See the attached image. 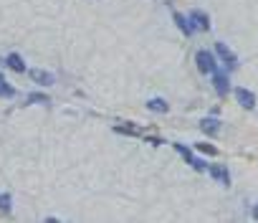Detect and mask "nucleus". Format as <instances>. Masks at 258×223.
Returning a JSON list of instances; mask_svg holds the SVG:
<instances>
[{
  "instance_id": "f3484780",
  "label": "nucleus",
  "mask_w": 258,
  "mask_h": 223,
  "mask_svg": "<svg viewBox=\"0 0 258 223\" xmlns=\"http://www.w3.org/2000/svg\"><path fill=\"white\" fill-rule=\"evenodd\" d=\"M253 218H258V205H255V208H253Z\"/></svg>"
},
{
  "instance_id": "ddd939ff",
  "label": "nucleus",
  "mask_w": 258,
  "mask_h": 223,
  "mask_svg": "<svg viewBox=\"0 0 258 223\" xmlns=\"http://www.w3.org/2000/svg\"><path fill=\"white\" fill-rule=\"evenodd\" d=\"M0 96H6V99H11V96H16V89L3 79V76H0Z\"/></svg>"
},
{
  "instance_id": "2eb2a0df",
  "label": "nucleus",
  "mask_w": 258,
  "mask_h": 223,
  "mask_svg": "<svg viewBox=\"0 0 258 223\" xmlns=\"http://www.w3.org/2000/svg\"><path fill=\"white\" fill-rule=\"evenodd\" d=\"M195 150H198V152H205V155H218V147H213V145H208V142H198Z\"/></svg>"
},
{
  "instance_id": "7ed1b4c3",
  "label": "nucleus",
  "mask_w": 258,
  "mask_h": 223,
  "mask_svg": "<svg viewBox=\"0 0 258 223\" xmlns=\"http://www.w3.org/2000/svg\"><path fill=\"white\" fill-rule=\"evenodd\" d=\"M213 86H215L218 96H228V91H230V79H228V74H223V71L215 69V74H213Z\"/></svg>"
},
{
  "instance_id": "39448f33",
  "label": "nucleus",
  "mask_w": 258,
  "mask_h": 223,
  "mask_svg": "<svg viewBox=\"0 0 258 223\" xmlns=\"http://www.w3.org/2000/svg\"><path fill=\"white\" fill-rule=\"evenodd\" d=\"M215 53H218V56H220V59L228 64V69H235V66H238V56H235V53H233L225 43H220V41H218V43H215Z\"/></svg>"
},
{
  "instance_id": "6e6552de",
  "label": "nucleus",
  "mask_w": 258,
  "mask_h": 223,
  "mask_svg": "<svg viewBox=\"0 0 258 223\" xmlns=\"http://www.w3.org/2000/svg\"><path fill=\"white\" fill-rule=\"evenodd\" d=\"M31 79H33L36 84H43V86H51V84H53V74H48V71H43V69H33V71H31Z\"/></svg>"
},
{
  "instance_id": "4468645a",
  "label": "nucleus",
  "mask_w": 258,
  "mask_h": 223,
  "mask_svg": "<svg viewBox=\"0 0 258 223\" xmlns=\"http://www.w3.org/2000/svg\"><path fill=\"white\" fill-rule=\"evenodd\" d=\"M11 208H13V200H11L8 193H3V195H0V210H3V213H11Z\"/></svg>"
},
{
  "instance_id": "dca6fc26",
  "label": "nucleus",
  "mask_w": 258,
  "mask_h": 223,
  "mask_svg": "<svg viewBox=\"0 0 258 223\" xmlns=\"http://www.w3.org/2000/svg\"><path fill=\"white\" fill-rule=\"evenodd\" d=\"M28 101H43V104H48V96H43V94H31Z\"/></svg>"
},
{
  "instance_id": "423d86ee",
  "label": "nucleus",
  "mask_w": 258,
  "mask_h": 223,
  "mask_svg": "<svg viewBox=\"0 0 258 223\" xmlns=\"http://www.w3.org/2000/svg\"><path fill=\"white\" fill-rule=\"evenodd\" d=\"M235 99H238V104L245 106V109H253V106H255V94L248 91V89H243V86L235 89Z\"/></svg>"
},
{
  "instance_id": "20e7f679",
  "label": "nucleus",
  "mask_w": 258,
  "mask_h": 223,
  "mask_svg": "<svg viewBox=\"0 0 258 223\" xmlns=\"http://www.w3.org/2000/svg\"><path fill=\"white\" fill-rule=\"evenodd\" d=\"M187 18H190V26H192V31H210V18H208L203 11H192Z\"/></svg>"
},
{
  "instance_id": "f257e3e1",
  "label": "nucleus",
  "mask_w": 258,
  "mask_h": 223,
  "mask_svg": "<svg viewBox=\"0 0 258 223\" xmlns=\"http://www.w3.org/2000/svg\"><path fill=\"white\" fill-rule=\"evenodd\" d=\"M195 64H198V69H200L203 74H208V76H213V74H215V69H218V64H215L213 53H210V51H203V48L195 53Z\"/></svg>"
},
{
  "instance_id": "1a4fd4ad",
  "label": "nucleus",
  "mask_w": 258,
  "mask_h": 223,
  "mask_svg": "<svg viewBox=\"0 0 258 223\" xmlns=\"http://www.w3.org/2000/svg\"><path fill=\"white\" fill-rule=\"evenodd\" d=\"M200 130H203L205 135H218V132H220V122H218L215 117H205V120L200 122Z\"/></svg>"
},
{
  "instance_id": "9d476101",
  "label": "nucleus",
  "mask_w": 258,
  "mask_h": 223,
  "mask_svg": "<svg viewBox=\"0 0 258 223\" xmlns=\"http://www.w3.org/2000/svg\"><path fill=\"white\" fill-rule=\"evenodd\" d=\"M172 18H175V23H177V28L185 33V36H192V26H190V18H185L182 13H172Z\"/></svg>"
},
{
  "instance_id": "f8f14e48",
  "label": "nucleus",
  "mask_w": 258,
  "mask_h": 223,
  "mask_svg": "<svg viewBox=\"0 0 258 223\" xmlns=\"http://www.w3.org/2000/svg\"><path fill=\"white\" fill-rule=\"evenodd\" d=\"M6 64H8L13 71H18V74H23V71H26V61H23L18 53H11V56L6 59Z\"/></svg>"
},
{
  "instance_id": "9b49d317",
  "label": "nucleus",
  "mask_w": 258,
  "mask_h": 223,
  "mask_svg": "<svg viewBox=\"0 0 258 223\" xmlns=\"http://www.w3.org/2000/svg\"><path fill=\"white\" fill-rule=\"evenodd\" d=\"M147 109H150V112H157V115H165V112L170 109V104H167L165 99L155 96V99H150V101H147Z\"/></svg>"
},
{
  "instance_id": "0eeeda50",
  "label": "nucleus",
  "mask_w": 258,
  "mask_h": 223,
  "mask_svg": "<svg viewBox=\"0 0 258 223\" xmlns=\"http://www.w3.org/2000/svg\"><path fill=\"white\" fill-rule=\"evenodd\" d=\"M208 173H210V175H213L220 185H225V188L230 185V173H228L223 165H208Z\"/></svg>"
},
{
  "instance_id": "f03ea898",
  "label": "nucleus",
  "mask_w": 258,
  "mask_h": 223,
  "mask_svg": "<svg viewBox=\"0 0 258 223\" xmlns=\"http://www.w3.org/2000/svg\"><path fill=\"white\" fill-rule=\"evenodd\" d=\"M172 147H175V150H177V152H180V155H182V157H185V160H187V162H190V165L198 170V173H205V170H208V165H205L200 157H195V155H192V152H190L185 145H180V142H172Z\"/></svg>"
}]
</instances>
